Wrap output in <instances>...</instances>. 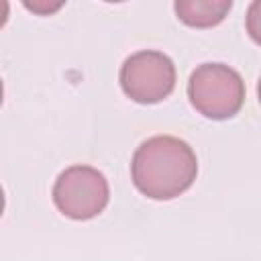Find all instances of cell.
Wrapping results in <instances>:
<instances>
[{
    "label": "cell",
    "mask_w": 261,
    "mask_h": 261,
    "mask_svg": "<svg viewBox=\"0 0 261 261\" xmlns=\"http://www.w3.org/2000/svg\"><path fill=\"white\" fill-rule=\"evenodd\" d=\"M198 175L194 149L171 135L143 141L130 159L135 188L151 200H171L184 194Z\"/></svg>",
    "instance_id": "6da1fadb"
},
{
    "label": "cell",
    "mask_w": 261,
    "mask_h": 261,
    "mask_svg": "<svg viewBox=\"0 0 261 261\" xmlns=\"http://www.w3.org/2000/svg\"><path fill=\"white\" fill-rule=\"evenodd\" d=\"M190 104L206 118H232L245 102V82L237 69L224 63H202L188 80Z\"/></svg>",
    "instance_id": "7a4b0ae2"
},
{
    "label": "cell",
    "mask_w": 261,
    "mask_h": 261,
    "mask_svg": "<svg viewBox=\"0 0 261 261\" xmlns=\"http://www.w3.org/2000/svg\"><path fill=\"white\" fill-rule=\"evenodd\" d=\"M110 200L108 179L92 165H71L53 184V202L61 214L73 220L98 216Z\"/></svg>",
    "instance_id": "3957f363"
},
{
    "label": "cell",
    "mask_w": 261,
    "mask_h": 261,
    "mask_svg": "<svg viewBox=\"0 0 261 261\" xmlns=\"http://www.w3.org/2000/svg\"><path fill=\"white\" fill-rule=\"evenodd\" d=\"M122 92L139 104H157L175 88V65L169 55L155 49H143L128 55L120 67Z\"/></svg>",
    "instance_id": "277c9868"
},
{
    "label": "cell",
    "mask_w": 261,
    "mask_h": 261,
    "mask_svg": "<svg viewBox=\"0 0 261 261\" xmlns=\"http://www.w3.org/2000/svg\"><path fill=\"white\" fill-rule=\"evenodd\" d=\"M230 8H232L230 0H177L173 4L177 18L184 24L196 29H208L220 24Z\"/></svg>",
    "instance_id": "5b68a950"
},
{
    "label": "cell",
    "mask_w": 261,
    "mask_h": 261,
    "mask_svg": "<svg viewBox=\"0 0 261 261\" xmlns=\"http://www.w3.org/2000/svg\"><path fill=\"white\" fill-rule=\"evenodd\" d=\"M245 27L249 37L261 45V0H253L247 8V16H245Z\"/></svg>",
    "instance_id": "8992f818"
},
{
    "label": "cell",
    "mask_w": 261,
    "mask_h": 261,
    "mask_svg": "<svg viewBox=\"0 0 261 261\" xmlns=\"http://www.w3.org/2000/svg\"><path fill=\"white\" fill-rule=\"evenodd\" d=\"M257 96H259V104H261V77H259V86H257Z\"/></svg>",
    "instance_id": "52a82bcc"
}]
</instances>
